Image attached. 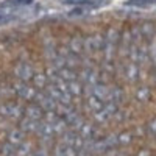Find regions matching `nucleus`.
<instances>
[{
  "label": "nucleus",
  "instance_id": "obj_1",
  "mask_svg": "<svg viewBox=\"0 0 156 156\" xmlns=\"http://www.w3.org/2000/svg\"><path fill=\"white\" fill-rule=\"evenodd\" d=\"M126 5H129V6H148V2H145V0H129V2H126Z\"/></svg>",
  "mask_w": 156,
  "mask_h": 156
},
{
  "label": "nucleus",
  "instance_id": "obj_2",
  "mask_svg": "<svg viewBox=\"0 0 156 156\" xmlns=\"http://www.w3.org/2000/svg\"><path fill=\"white\" fill-rule=\"evenodd\" d=\"M66 3H89V0H64Z\"/></svg>",
  "mask_w": 156,
  "mask_h": 156
},
{
  "label": "nucleus",
  "instance_id": "obj_3",
  "mask_svg": "<svg viewBox=\"0 0 156 156\" xmlns=\"http://www.w3.org/2000/svg\"><path fill=\"white\" fill-rule=\"evenodd\" d=\"M16 2H19V3H30L31 0H16Z\"/></svg>",
  "mask_w": 156,
  "mask_h": 156
}]
</instances>
